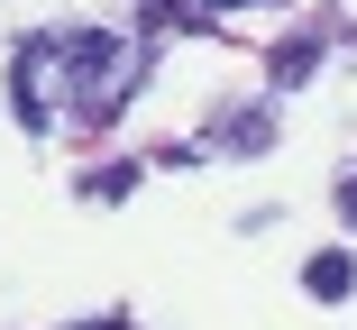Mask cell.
I'll return each instance as SVG.
<instances>
[{
	"mask_svg": "<svg viewBox=\"0 0 357 330\" xmlns=\"http://www.w3.org/2000/svg\"><path fill=\"white\" fill-rule=\"evenodd\" d=\"M339 220L357 230V174H339Z\"/></svg>",
	"mask_w": 357,
	"mask_h": 330,
	"instance_id": "52a82bcc",
	"label": "cell"
},
{
	"mask_svg": "<svg viewBox=\"0 0 357 330\" xmlns=\"http://www.w3.org/2000/svg\"><path fill=\"white\" fill-rule=\"evenodd\" d=\"M128 193H137V165H128V156L83 165V202H128Z\"/></svg>",
	"mask_w": 357,
	"mask_h": 330,
	"instance_id": "8992f818",
	"label": "cell"
},
{
	"mask_svg": "<svg viewBox=\"0 0 357 330\" xmlns=\"http://www.w3.org/2000/svg\"><path fill=\"white\" fill-rule=\"evenodd\" d=\"M10 110H19V128H46L64 119V37H19V55H10Z\"/></svg>",
	"mask_w": 357,
	"mask_h": 330,
	"instance_id": "7a4b0ae2",
	"label": "cell"
},
{
	"mask_svg": "<svg viewBox=\"0 0 357 330\" xmlns=\"http://www.w3.org/2000/svg\"><path fill=\"white\" fill-rule=\"evenodd\" d=\"M202 147H211V156H266V147H275V110H257V101H248V110H220V119L202 128Z\"/></svg>",
	"mask_w": 357,
	"mask_h": 330,
	"instance_id": "3957f363",
	"label": "cell"
},
{
	"mask_svg": "<svg viewBox=\"0 0 357 330\" xmlns=\"http://www.w3.org/2000/svg\"><path fill=\"white\" fill-rule=\"evenodd\" d=\"M74 330H110V321H74Z\"/></svg>",
	"mask_w": 357,
	"mask_h": 330,
	"instance_id": "9c48e42d",
	"label": "cell"
},
{
	"mask_svg": "<svg viewBox=\"0 0 357 330\" xmlns=\"http://www.w3.org/2000/svg\"><path fill=\"white\" fill-rule=\"evenodd\" d=\"M348 285H357V257H348V248L303 257V294H312V303H348Z\"/></svg>",
	"mask_w": 357,
	"mask_h": 330,
	"instance_id": "277c9868",
	"label": "cell"
},
{
	"mask_svg": "<svg viewBox=\"0 0 357 330\" xmlns=\"http://www.w3.org/2000/svg\"><path fill=\"white\" fill-rule=\"evenodd\" d=\"M202 10H257V0H202Z\"/></svg>",
	"mask_w": 357,
	"mask_h": 330,
	"instance_id": "ba28073f",
	"label": "cell"
},
{
	"mask_svg": "<svg viewBox=\"0 0 357 330\" xmlns=\"http://www.w3.org/2000/svg\"><path fill=\"white\" fill-rule=\"evenodd\" d=\"M312 64H321V28H303V37H284V46H275V64H266V74H275L284 92H294V83H312Z\"/></svg>",
	"mask_w": 357,
	"mask_h": 330,
	"instance_id": "5b68a950",
	"label": "cell"
},
{
	"mask_svg": "<svg viewBox=\"0 0 357 330\" xmlns=\"http://www.w3.org/2000/svg\"><path fill=\"white\" fill-rule=\"evenodd\" d=\"M137 92V55L110 37V28H64V119L83 128H110Z\"/></svg>",
	"mask_w": 357,
	"mask_h": 330,
	"instance_id": "6da1fadb",
	"label": "cell"
}]
</instances>
